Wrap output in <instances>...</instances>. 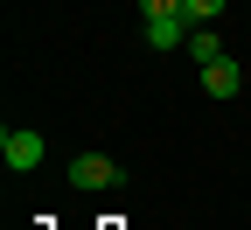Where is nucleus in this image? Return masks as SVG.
Instances as JSON below:
<instances>
[{
	"instance_id": "obj_6",
	"label": "nucleus",
	"mask_w": 251,
	"mask_h": 230,
	"mask_svg": "<svg viewBox=\"0 0 251 230\" xmlns=\"http://www.w3.org/2000/svg\"><path fill=\"white\" fill-rule=\"evenodd\" d=\"M230 0H181V14H188V28H209L216 14H224Z\"/></svg>"
},
{
	"instance_id": "obj_3",
	"label": "nucleus",
	"mask_w": 251,
	"mask_h": 230,
	"mask_svg": "<svg viewBox=\"0 0 251 230\" xmlns=\"http://www.w3.org/2000/svg\"><path fill=\"white\" fill-rule=\"evenodd\" d=\"M147 49H188V14H161V21H147Z\"/></svg>"
},
{
	"instance_id": "obj_1",
	"label": "nucleus",
	"mask_w": 251,
	"mask_h": 230,
	"mask_svg": "<svg viewBox=\"0 0 251 230\" xmlns=\"http://www.w3.org/2000/svg\"><path fill=\"white\" fill-rule=\"evenodd\" d=\"M0 160H7L14 175H35L42 160H49V140L28 133V126H7V133H0Z\"/></svg>"
},
{
	"instance_id": "obj_4",
	"label": "nucleus",
	"mask_w": 251,
	"mask_h": 230,
	"mask_svg": "<svg viewBox=\"0 0 251 230\" xmlns=\"http://www.w3.org/2000/svg\"><path fill=\"white\" fill-rule=\"evenodd\" d=\"M202 91H209V98H237V91H244V70H237L230 56L209 63V70H202Z\"/></svg>"
},
{
	"instance_id": "obj_5",
	"label": "nucleus",
	"mask_w": 251,
	"mask_h": 230,
	"mask_svg": "<svg viewBox=\"0 0 251 230\" xmlns=\"http://www.w3.org/2000/svg\"><path fill=\"white\" fill-rule=\"evenodd\" d=\"M188 63H202V70H209V63H224V42H216V28H188V49H181Z\"/></svg>"
},
{
	"instance_id": "obj_2",
	"label": "nucleus",
	"mask_w": 251,
	"mask_h": 230,
	"mask_svg": "<svg viewBox=\"0 0 251 230\" xmlns=\"http://www.w3.org/2000/svg\"><path fill=\"white\" fill-rule=\"evenodd\" d=\"M70 181H77V188H112L119 168H112V153H77V160H70Z\"/></svg>"
},
{
	"instance_id": "obj_7",
	"label": "nucleus",
	"mask_w": 251,
	"mask_h": 230,
	"mask_svg": "<svg viewBox=\"0 0 251 230\" xmlns=\"http://www.w3.org/2000/svg\"><path fill=\"white\" fill-rule=\"evenodd\" d=\"M161 14H181V0H140V21H161Z\"/></svg>"
}]
</instances>
